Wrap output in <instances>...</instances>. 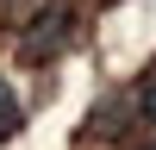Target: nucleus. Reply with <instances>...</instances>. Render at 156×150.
<instances>
[{
  "instance_id": "nucleus-6",
  "label": "nucleus",
  "mask_w": 156,
  "mask_h": 150,
  "mask_svg": "<svg viewBox=\"0 0 156 150\" xmlns=\"http://www.w3.org/2000/svg\"><path fill=\"white\" fill-rule=\"evenodd\" d=\"M150 150H156V144H150Z\"/></svg>"
},
{
  "instance_id": "nucleus-3",
  "label": "nucleus",
  "mask_w": 156,
  "mask_h": 150,
  "mask_svg": "<svg viewBox=\"0 0 156 150\" xmlns=\"http://www.w3.org/2000/svg\"><path fill=\"white\" fill-rule=\"evenodd\" d=\"M125 119H131V106H106V112H94V119H87V131H125Z\"/></svg>"
},
{
  "instance_id": "nucleus-5",
  "label": "nucleus",
  "mask_w": 156,
  "mask_h": 150,
  "mask_svg": "<svg viewBox=\"0 0 156 150\" xmlns=\"http://www.w3.org/2000/svg\"><path fill=\"white\" fill-rule=\"evenodd\" d=\"M0 6H6V0H0Z\"/></svg>"
},
{
  "instance_id": "nucleus-2",
  "label": "nucleus",
  "mask_w": 156,
  "mask_h": 150,
  "mask_svg": "<svg viewBox=\"0 0 156 150\" xmlns=\"http://www.w3.org/2000/svg\"><path fill=\"white\" fill-rule=\"evenodd\" d=\"M19 119H25V106H19V94H12L6 81H0V138H12V131H19Z\"/></svg>"
},
{
  "instance_id": "nucleus-4",
  "label": "nucleus",
  "mask_w": 156,
  "mask_h": 150,
  "mask_svg": "<svg viewBox=\"0 0 156 150\" xmlns=\"http://www.w3.org/2000/svg\"><path fill=\"white\" fill-rule=\"evenodd\" d=\"M131 106H137V112H144V119H156V75H150V81H144V88H137V100H131Z\"/></svg>"
},
{
  "instance_id": "nucleus-1",
  "label": "nucleus",
  "mask_w": 156,
  "mask_h": 150,
  "mask_svg": "<svg viewBox=\"0 0 156 150\" xmlns=\"http://www.w3.org/2000/svg\"><path fill=\"white\" fill-rule=\"evenodd\" d=\"M62 44H69V6H62V0H50V6H37V19L25 25V56L44 62V56H56Z\"/></svg>"
}]
</instances>
